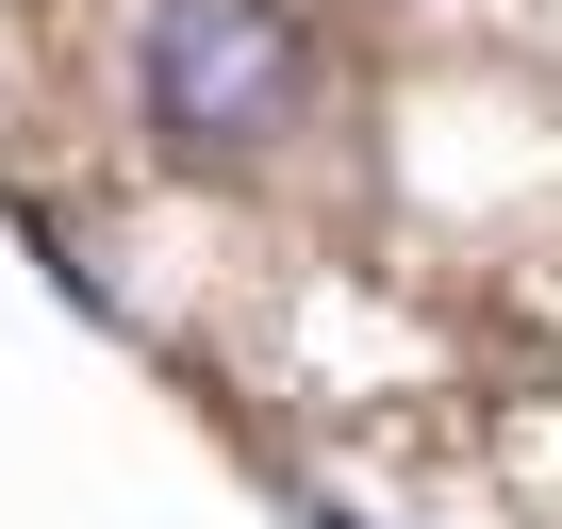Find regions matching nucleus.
Returning a JSON list of instances; mask_svg holds the SVG:
<instances>
[{
  "label": "nucleus",
  "instance_id": "f257e3e1",
  "mask_svg": "<svg viewBox=\"0 0 562 529\" xmlns=\"http://www.w3.org/2000/svg\"><path fill=\"white\" fill-rule=\"evenodd\" d=\"M133 116L166 166H265L315 116V34L299 0H166L133 34Z\"/></svg>",
  "mask_w": 562,
  "mask_h": 529
}]
</instances>
